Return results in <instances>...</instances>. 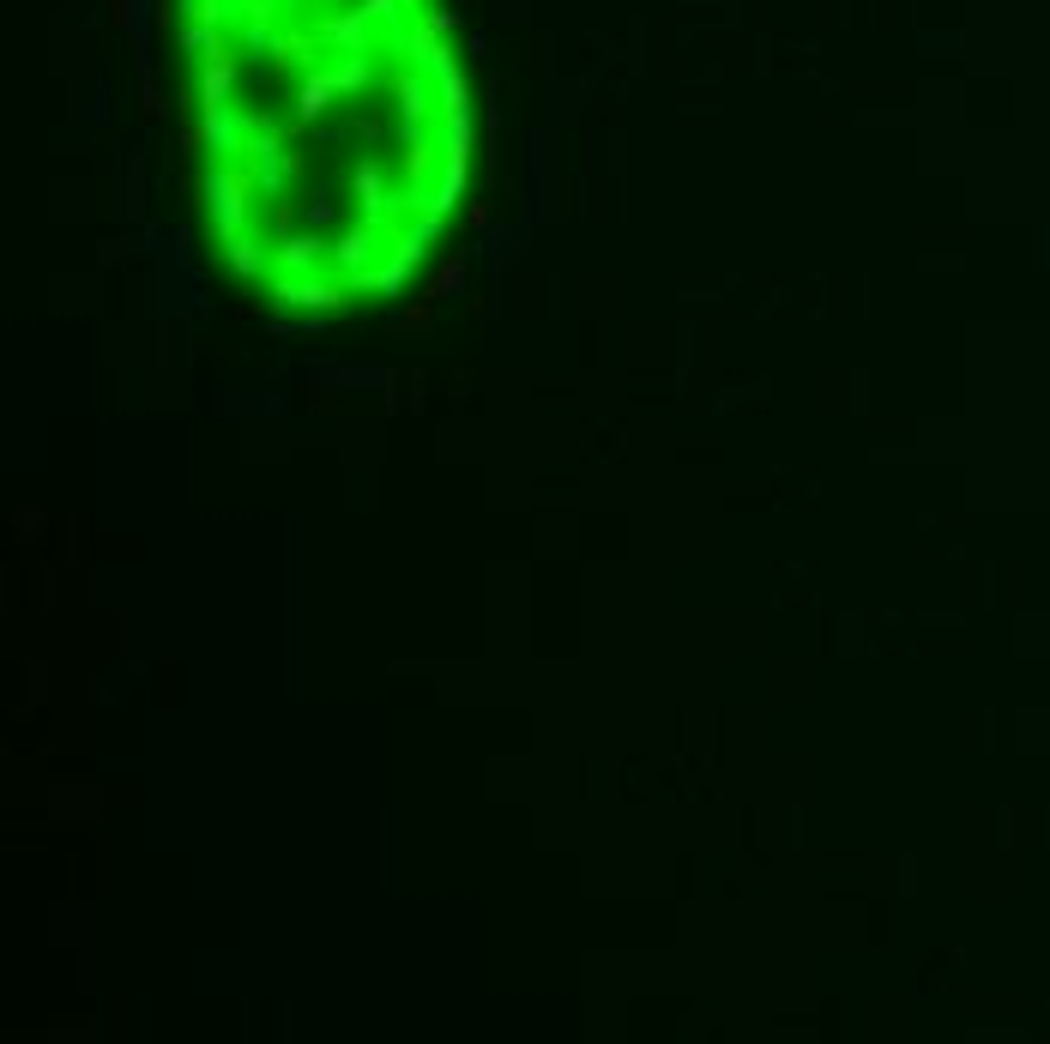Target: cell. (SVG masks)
Returning a JSON list of instances; mask_svg holds the SVG:
<instances>
[{"mask_svg": "<svg viewBox=\"0 0 1050 1044\" xmlns=\"http://www.w3.org/2000/svg\"><path fill=\"white\" fill-rule=\"evenodd\" d=\"M200 200L254 290H393L447 224L471 103L441 0H182Z\"/></svg>", "mask_w": 1050, "mask_h": 1044, "instance_id": "1", "label": "cell"}]
</instances>
